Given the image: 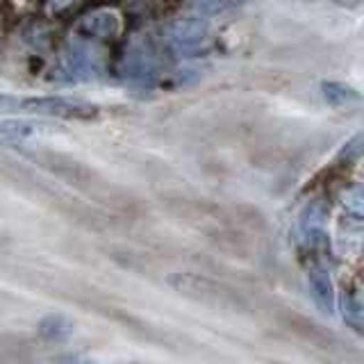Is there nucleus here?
I'll return each instance as SVG.
<instances>
[{
	"mask_svg": "<svg viewBox=\"0 0 364 364\" xmlns=\"http://www.w3.org/2000/svg\"><path fill=\"white\" fill-rule=\"evenodd\" d=\"M168 284L178 294L187 296V299L196 301L205 307H212L216 312L242 314L250 310V303L242 291H237L208 276H198V273H176V276L168 278Z\"/></svg>",
	"mask_w": 364,
	"mask_h": 364,
	"instance_id": "obj_1",
	"label": "nucleus"
},
{
	"mask_svg": "<svg viewBox=\"0 0 364 364\" xmlns=\"http://www.w3.org/2000/svg\"><path fill=\"white\" fill-rule=\"evenodd\" d=\"M73 333V323L62 314H50L39 321V335L50 341H62Z\"/></svg>",
	"mask_w": 364,
	"mask_h": 364,
	"instance_id": "obj_7",
	"label": "nucleus"
},
{
	"mask_svg": "<svg viewBox=\"0 0 364 364\" xmlns=\"http://www.w3.org/2000/svg\"><path fill=\"white\" fill-rule=\"evenodd\" d=\"M11 109H18V98L0 96V112H11Z\"/></svg>",
	"mask_w": 364,
	"mask_h": 364,
	"instance_id": "obj_8",
	"label": "nucleus"
},
{
	"mask_svg": "<svg viewBox=\"0 0 364 364\" xmlns=\"http://www.w3.org/2000/svg\"><path fill=\"white\" fill-rule=\"evenodd\" d=\"M53 128L46 121H30V119H7L0 121V144H23L41 132Z\"/></svg>",
	"mask_w": 364,
	"mask_h": 364,
	"instance_id": "obj_6",
	"label": "nucleus"
},
{
	"mask_svg": "<svg viewBox=\"0 0 364 364\" xmlns=\"http://www.w3.org/2000/svg\"><path fill=\"white\" fill-rule=\"evenodd\" d=\"M18 112L46 114L57 119H77L89 121L98 117V107L85 100L62 98V96H39V98H18Z\"/></svg>",
	"mask_w": 364,
	"mask_h": 364,
	"instance_id": "obj_4",
	"label": "nucleus"
},
{
	"mask_svg": "<svg viewBox=\"0 0 364 364\" xmlns=\"http://www.w3.org/2000/svg\"><path fill=\"white\" fill-rule=\"evenodd\" d=\"M180 205L185 208L182 216L189 225H193L200 235H205L219 246L225 253H235V257H242L239 253H244V242L239 239V232L228 223L223 212L212 203H191V200H180Z\"/></svg>",
	"mask_w": 364,
	"mask_h": 364,
	"instance_id": "obj_2",
	"label": "nucleus"
},
{
	"mask_svg": "<svg viewBox=\"0 0 364 364\" xmlns=\"http://www.w3.org/2000/svg\"><path fill=\"white\" fill-rule=\"evenodd\" d=\"M30 157L48 171H53L57 178L66 180L68 185H73L77 189L91 191V193H96V196H102V193L107 191V185L98 178L96 171L87 168L85 164L75 162V159H71V157L60 155V153H46V151L30 153Z\"/></svg>",
	"mask_w": 364,
	"mask_h": 364,
	"instance_id": "obj_3",
	"label": "nucleus"
},
{
	"mask_svg": "<svg viewBox=\"0 0 364 364\" xmlns=\"http://www.w3.org/2000/svg\"><path fill=\"white\" fill-rule=\"evenodd\" d=\"M282 326L287 328L294 337H299L301 341H305V344H310V346L323 348V350H337L339 348V339L333 333H328L323 326L314 323L312 318H307V316L287 312L282 316Z\"/></svg>",
	"mask_w": 364,
	"mask_h": 364,
	"instance_id": "obj_5",
	"label": "nucleus"
}]
</instances>
